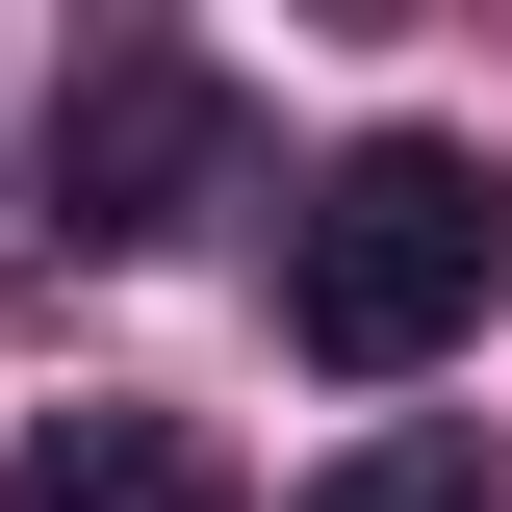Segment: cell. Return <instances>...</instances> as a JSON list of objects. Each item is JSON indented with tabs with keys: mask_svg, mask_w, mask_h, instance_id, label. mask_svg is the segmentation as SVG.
<instances>
[{
	"mask_svg": "<svg viewBox=\"0 0 512 512\" xmlns=\"http://www.w3.org/2000/svg\"><path fill=\"white\" fill-rule=\"evenodd\" d=\"M487 282H512V180L461 154V128H359V154L282 205V333H308L333 384L461 359V333H487Z\"/></svg>",
	"mask_w": 512,
	"mask_h": 512,
	"instance_id": "1",
	"label": "cell"
},
{
	"mask_svg": "<svg viewBox=\"0 0 512 512\" xmlns=\"http://www.w3.org/2000/svg\"><path fill=\"white\" fill-rule=\"evenodd\" d=\"M205 180H231V77H205V52H103V77L52 103V231L154 256V231H180Z\"/></svg>",
	"mask_w": 512,
	"mask_h": 512,
	"instance_id": "2",
	"label": "cell"
},
{
	"mask_svg": "<svg viewBox=\"0 0 512 512\" xmlns=\"http://www.w3.org/2000/svg\"><path fill=\"white\" fill-rule=\"evenodd\" d=\"M308 512H512V461H487V410H410V436L308 461Z\"/></svg>",
	"mask_w": 512,
	"mask_h": 512,
	"instance_id": "3",
	"label": "cell"
}]
</instances>
